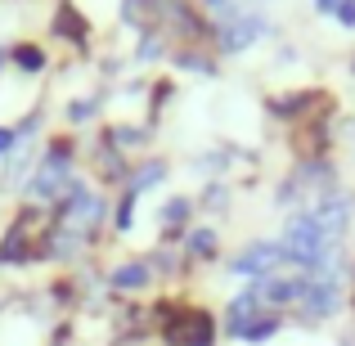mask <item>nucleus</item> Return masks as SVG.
Instances as JSON below:
<instances>
[{"instance_id": "f257e3e1", "label": "nucleus", "mask_w": 355, "mask_h": 346, "mask_svg": "<svg viewBox=\"0 0 355 346\" xmlns=\"http://www.w3.org/2000/svg\"><path fill=\"white\" fill-rule=\"evenodd\" d=\"M279 248H284V266H293L297 275H311V270L320 266L329 252H338V248H329V243H324L320 225H315V216L306 207L293 211V216L284 220V230H279Z\"/></svg>"}, {"instance_id": "f03ea898", "label": "nucleus", "mask_w": 355, "mask_h": 346, "mask_svg": "<svg viewBox=\"0 0 355 346\" xmlns=\"http://www.w3.org/2000/svg\"><path fill=\"white\" fill-rule=\"evenodd\" d=\"M72 180H77V166H72V144H68V139H59V144H50L41 157H36L32 175L23 180V193L32 202H59L63 193H68Z\"/></svg>"}, {"instance_id": "7ed1b4c3", "label": "nucleus", "mask_w": 355, "mask_h": 346, "mask_svg": "<svg viewBox=\"0 0 355 346\" xmlns=\"http://www.w3.org/2000/svg\"><path fill=\"white\" fill-rule=\"evenodd\" d=\"M104 220H108V202L77 175V180L68 184V193L59 198V225L72 230V234H81V239H90Z\"/></svg>"}, {"instance_id": "20e7f679", "label": "nucleus", "mask_w": 355, "mask_h": 346, "mask_svg": "<svg viewBox=\"0 0 355 346\" xmlns=\"http://www.w3.org/2000/svg\"><path fill=\"white\" fill-rule=\"evenodd\" d=\"M342 275H306V288H302V302H297V315L306 324H329L342 315Z\"/></svg>"}, {"instance_id": "39448f33", "label": "nucleus", "mask_w": 355, "mask_h": 346, "mask_svg": "<svg viewBox=\"0 0 355 346\" xmlns=\"http://www.w3.org/2000/svg\"><path fill=\"white\" fill-rule=\"evenodd\" d=\"M284 270V248H279V239H248L243 248L230 257V275L234 279H270Z\"/></svg>"}, {"instance_id": "423d86ee", "label": "nucleus", "mask_w": 355, "mask_h": 346, "mask_svg": "<svg viewBox=\"0 0 355 346\" xmlns=\"http://www.w3.org/2000/svg\"><path fill=\"white\" fill-rule=\"evenodd\" d=\"M306 211L315 216L324 243H329V248H342V239L351 234V216H355V198H351V193L347 189H329L324 198H315Z\"/></svg>"}, {"instance_id": "0eeeda50", "label": "nucleus", "mask_w": 355, "mask_h": 346, "mask_svg": "<svg viewBox=\"0 0 355 346\" xmlns=\"http://www.w3.org/2000/svg\"><path fill=\"white\" fill-rule=\"evenodd\" d=\"M266 32H270V23L261 14H239L234 23H220L216 27V50L220 54H243V50H252Z\"/></svg>"}, {"instance_id": "6e6552de", "label": "nucleus", "mask_w": 355, "mask_h": 346, "mask_svg": "<svg viewBox=\"0 0 355 346\" xmlns=\"http://www.w3.org/2000/svg\"><path fill=\"white\" fill-rule=\"evenodd\" d=\"M261 293V302H266V311H288V306H297L302 302V288H306V275H284V270H279V275H270V279H257V284H252Z\"/></svg>"}, {"instance_id": "1a4fd4ad", "label": "nucleus", "mask_w": 355, "mask_h": 346, "mask_svg": "<svg viewBox=\"0 0 355 346\" xmlns=\"http://www.w3.org/2000/svg\"><path fill=\"white\" fill-rule=\"evenodd\" d=\"M261 315H270V311H266V302H261V293L248 284V288L234 297V302L225 306V333H230V338H243V333H248L252 324L261 320Z\"/></svg>"}, {"instance_id": "9d476101", "label": "nucleus", "mask_w": 355, "mask_h": 346, "mask_svg": "<svg viewBox=\"0 0 355 346\" xmlns=\"http://www.w3.org/2000/svg\"><path fill=\"white\" fill-rule=\"evenodd\" d=\"M148 284H153V266H148L144 257L139 261H121V266L108 270V288H117V293H144Z\"/></svg>"}, {"instance_id": "9b49d317", "label": "nucleus", "mask_w": 355, "mask_h": 346, "mask_svg": "<svg viewBox=\"0 0 355 346\" xmlns=\"http://www.w3.org/2000/svg\"><path fill=\"white\" fill-rule=\"evenodd\" d=\"M171 338H175V346H211L216 342V324H211V315L193 311L171 329Z\"/></svg>"}, {"instance_id": "f8f14e48", "label": "nucleus", "mask_w": 355, "mask_h": 346, "mask_svg": "<svg viewBox=\"0 0 355 346\" xmlns=\"http://www.w3.org/2000/svg\"><path fill=\"white\" fill-rule=\"evenodd\" d=\"M184 248H189V257L211 261V257L220 252V234H216V225H193L189 234H184Z\"/></svg>"}, {"instance_id": "ddd939ff", "label": "nucleus", "mask_w": 355, "mask_h": 346, "mask_svg": "<svg viewBox=\"0 0 355 346\" xmlns=\"http://www.w3.org/2000/svg\"><path fill=\"white\" fill-rule=\"evenodd\" d=\"M162 180H166V162H162V157H148V162H139L135 171H130V184H126V189L130 193H148V189H157Z\"/></svg>"}, {"instance_id": "4468645a", "label": "nucleus", "mask_w": 355, "mask_h": 346, "mask_svg": "<svg viewBox=\"0 0 355 346\" xmlns=\"http://www.w3.org/2000/svg\"><path fill=\"white\" fill-rule=\"evenodd\" d=\"M189 216H193V198H166L162 202V211H157V220H162V230L166 234H175V230H184L189 225Z\"/></svg>"}, {"instance_id": "2eb2a0df", "label": "nucleus", "mask_w": 355, "mask_h": 346, "mask_svg": "<svg viewBox=\"0 0 355 346\" xmlns=\"http://www.w3.org/2000/svg\"><path fill=\"white\" fill-rule=\"evenodd\" d=\"M279 329H284V315H275V311H270V315H261V320L257 324H252V329L248 333H243V346H266L270 338H279Z\"/></svg>"}, {"instance_id": "dca6fc26", "label": "nucleus", "mask_w": 355, "mask_h": 346, "mask_svg": "<svg viewBox=\"0 0 355 346\" xmlns=\"http://www.w3.org/2000/svg\"><path fill=\"white\" fill-rule=\"evenodd\" d=\"M45 248H50V257H59V261H68V257H77L81 248H86V239H81V234H72V230H54L50 234V243H45Z\"/></svg>"}, {"instance_id": "f3484780", "label": "nucleus", "mask_w": 355, "mask_h": 346, "mask_svg": "<svg viewBox=\"0 0 355 346\" xmlns=\"http://www.w3.org/2000/svg\"><path fill=\"white\" fill-rule=\"evenodd\" d=\"M230 202H234L230 184H225V180H207V189H202V211H216V216H225Z\"/></svg>"}, {"instance_id": "a211bd4d", "label": "nucleus", "mask_w": 355, "mask_h": 346, "mask_svg": "<svg viewBox=\"0 0 355 346\" xmlns=\"http://www.w3.org/2000/svg\"><path fill=\"white\" fill-rule=\"evenodd\" d=\"M9 59H14L23 72H41V68H45V50H41V45H32V41L14 45V54H9Z\"/></svg>"}, {"instance_id": "6ab92c4d", "label": "nucleus", "mask_w": 355, "mask_h": 346, "mask_svg": "<svg viewBox=\"0 0 355 346\" xmlns=\"http://www.w3.org/2000/svg\"><path fill=\"white\" fill-rule=\"evenodd\" d=\"M175 68H184V72H202V77H211V72H216V63H211L207 54H198V50H180V54H175Z\"/></svg>"}, {"instance_id": "aec40b11", "label": "nucleus", "mask_w": 355, "mask_h": 346, "mask_svg": "<svg viewBox=\"0 0 355 346\" xmlns=\"http://www.w3.org/2000/svg\"><path fill=\"white\" fill-rule=\"evenodd\" d=\"M202 9H207L211 18H220V23H234V18L243 14L239 0H202Z\"/></svg>"}, {"instance_id": "412c9836", "label": "nucleus", "mask_w": 355, "mask_h": 346, "mask_svg": "<svg viewBox=\"0 0 355 346\" xmlns=\"http://www.w3.org/2000/svg\"><path fill=\"white\" fill-rule=\"evenodd\" d=\"M63 113H68V121H72V126H81V121H90V117L99 113V104H95V99H72V104L63 108Z\"/></svg>"}, {"instance_id": "4be33fe9", "label": "nucleus", "mask_w": 355, "mask_h": 346, "mask_svg": "<svg viewBox=\"0 0 355 346\" xmlns=\"http://www.w3.org/2000/svg\"><path fill=\"white\" fill-rule=\"evenodd\" d=\"M135 198H139V193L126 189V193H121V202H117V230H121V234L135 225Z\"/></svg>"}, {"instance_id": "5701e85b", "label": "nucleus", "mask_w": 355, "mask_h": 346, "mask_svg": "<svg viewBox=\"0 0 355 346\" xmlns=\"http://www.w3.org/2000/svg\"><path fill=\"white\" fill-rule=\"evenodd\" d=\"M59 27H63L59 36H68V41H86V23H81L77 14L68 18V5H63V14H59Z\"/></svg>"}, {"instance_id": "b1692460", "label": "nucleus", "mask_w": 355, "mask_h": 346, "mask_svg": "<svg viewBox=\"0 0 355 346\" xmlns=\"http://www.w3.org/2000/svg\"><path fill=\"white\" fill-rule=\"evenodd\" d=\"M157 54H162V41H157L153 32H148V36H139V45H135V59H139V63H153Z\"/></svg>"}, {"instance_id": "393cba45", "label": "nucleus", "mask_w": 355, "mask_h": 346, "mask_svg": "<svg viewBox=\"0 0 355 346\" xmlns=\"http://www.w3.org/2000/svg\"><path fill=\"white\" fill-rule=\"evenodd\" d=\"M113 139H117L121 148H135V144H144L148 135H144V130H139V126H117V130H113Z\"/></svg>"}, {"instance_id": "a878e982", "label": "nucleus", "mask_w": 355, "mask_h": 346, "mask_svg": "<svg viewBox=\"0 0 355 346\" xmlns=\"http://www.w3.org/2000/svg\"><path fill=\"white\" fill-rule=\"evenodd\" d=\"M18 144H23V139H18V130L14 126H0V157H9Z\"/></svg>"}, {"instance_id": "bb28decb", "label": "nucleus", "mask_w": 355, "mask_h": 346, "mask_svg": "<svg viewBox=\"0 0 355 346\" xmlns=\"http://www.w3.org/2000/svg\"><path fill=\"white\" fill-rule=\"evenodd\" d=\"M338 23L347 27V32H355V0H347V5L338 9Z\"/></svg>"}, {"instance_id": "cd10ccee", "label": "nucleus", "mask_w": 355, "mask_h": 346, "mask_svg": "<svg viewBox=\"0 0 355 346\" xmlns=\"http://www.w3.org/2000/svg\"><path fill=\"white\" fill-rule=\"evenodd\" d=\"M347 5V0H315V14H329V18H338V9Z\"/></svg>"}, {"instance_id": "c85d7f7f", "label": "nucleus", "mask_w": 355, "mask_h": 346, "mask_svg": "<svg viewBox=\"0 0 355 346\" xmlns=\"http://www.w3.org/2000/svg\"><path fill=\"white\" fill-rule=\"evenodd\" d=\"M0 63H5V50H0Z\"/></svg>"}]
</instances>
